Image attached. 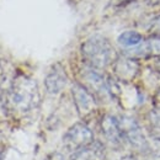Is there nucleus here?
I'll return each instance as SVG.
<instances>
[{
	"label": "nucleus",
	"instance_id": "nucleus-1",
	"mask_svg": "<svg viewBox=\"0 0 160 160\" xmlns=\"http://www.w3.org/2000/svg\"><path fill=\"white\" fill-rule=\"evenodd\" d=\"M41 102L37 81L25 74H16L5 92V110L14 116H26L33 112Z\"/></svg>",
	"mask_w": 160,
	"mask_h": 160
},
{
	"label": "nucleus",
	"instance_id": "nucleus-2",
	"mask_svg": "<svg viewBox=\"0 0 160 160\" xmlns=\"http://www.w3.org/2000/svg\"><path fill=\"white\" fill-rule=\"evenodd\" d=\"M80 53L86 65L103 70L112 67L118 54L110 40L102 35H92L81 43Z\"/></svg>",
	"mask_w": 160,
	"mask_h": 160
},
{
	"label": "nucleus",
	"instance_id": "nucleus-3",
	"mask_svg": "<svg viewBox=\"0 0 160 160\" xmlns=\"http://www.w3.org/2000/svg\"><path fill=\"white\" fill-rule=\"evenodd\" d=\"M117 117H118L121 131L123 133L126 143L129 144L132 148H134L137 152L147 155L149 136L144 132V128L140 126L137 118L128 115H122Z\"/></svg>",
	"mask_w": 160,
	"mask_h": 160
},
{
	"label": "nucleus",
	"instance_id": "nucleus-4",
	"mask_svg": "<svg viewBox=\"0 0 160 160\" xmlns=\"http://www.w3.org/2000/svg\"><path fill=\"white\" fill-rule=\"evenodd\" d=\"M72 98L81 120H89L98 112V99L79 81L72 85Z\"/></svg>",
	"mask_w": 160,
	"mask_h": 160
},
{
	"label": "nucleus",
	"instance_id": "nucleus-5",
	"mask_svg": "<svg viewBox=\"0 0 160 160\" xmlns=\"http://www.w3.org/2000/svg\"><path fill=\"white\" fill-rule=\"evenodd\" d=\"M94 140V133L85 122L74 123L67 129V132L63 136L64 147L72 153L91 144Z\"/></svg>",
	"mask_w": 160,
	"mask_h": 160
},
{
	"label": "nucleus",
	"instance_id": "nucleus-6",
	"mask_svg": "<svg viewBox=\"0 0 160 160\" xmlns=\"http://www.w3.org/2000/svg\"><path fill=\"white\" fill-rule=\"evenodd\" d=\"M81 82L96 99L99 100H108L111 99L108 86H107V78L101 74L100 70L94 69L85 64V68L81 70Z\"/></svg>",
	"mask_w": 160,
	"mask_h": 160
},
{
	"label": "nucleus",
	"instance_id": "nucleus-7",
	"mask_svg": "<svg viewBox=\"0 0 160 160\" xmlns=\"http://www.w3.org/2000/svg\"><path fill=\"white\" fill-rule=\"evenodd\" d=\"M142 72V65L139 60L128 56H118L112 64L113 78L122 84H132L139 77Z\"/></svg>",
	"mask_w": 160,
	"mask_h": 160
},
{
	"label": "nucleus",
	"instance_id": "nucleus-8",
	"mask_svg": "<svg viewBox=\"0 0 160 160\" xmlns=\"http://www.w3.org/2000/svg\"><path fill=\"white\" fill-rule=\"evenodd\" d=\"M100 129L103 134L105 139L107 140L112 147L121 148L126 144V140L123 137V133L121 131L118 117L115 115L106 113L100 120Z\"/></svg>",
	"mask_w": 160,
	"mask_h": 160
},
{
	"label": "nucleus",
	"instance_id": "nucleus-9",
	"mask_svg": "<svg viewBox=\"0 0 160 160\" xmlns=\"http://www.w3.org/2000/svg\"><path fill=\"white\" fill-rule=\"evenodd\" d=\"M68 84V74L65 68L60 64L56 63L48 70L44 78V88L49 95H58L60 94Z\"/></svg>",
	"mask_w": 160,
	"mask_h": 160
},
{
	"label": "nucleus",
	"instance_id": "nucleus-10",
	"mask_svg": "<svg viewBox=\"0 0 160 160\" xmlns=\"http://www.w3.org/2000/svg\"><path fill=\"white\" fill-rule=\"evenodd\" d=\"M124 56L136 58V59H148V58H159L160 57V36H149L133 49L123 52Z\"/></svg>",
	"mask_w": 160,
	"mask_h": 160
},
{
	"label": "nucleus",
	"instance_id": "nucleus-11",
	"mask_svg": "<svg viewBox=\"0 0 160 160\" xmlns=\"http://www.w3.org/2000/svg\"><path fill=\"white\" fill-rule=\"evenodd\" d=\"M69 160H106V148L101 142L94 140L91 144L72 153Z\"/></svg>",
	"mask_w": 160,
	"mask_h": 160
},
{
	"label": "nucleus",
	"instance_id": "nucleus-12",
	"mask_svg": "<svg viewBox=\"0 0 160 160\" xmlns=\"http://www.w3.org/2000/svg\"><path fill=\"white\" fill-rule=\"evenodd\" d=\"M144 38L145 37L138 31L127 30V31H123L122 33H120V36L117 37V43L122 48V52H126V51L133 49L137 46H139L140 43L144 41Z\"/></svg>",
	"mask_w": 160,
	"mask_h": 160
},
{
	"label": "nucleus",
	"instance_id": "nucleus-13",
	"mask_svg": "<svg viewBox=\"0 0 160 160\" xmlns=\"http://www.w3.org/2000/svg\"><path fill=\"white\" fill-rule=\"evenodd\" d=\"M147 32L149 36H160V14L155 15L148 22Z\"/></svg>",
	"mask_w": 160,
	"mask_h": 160
},
{
	"label": "nucleus",
	"instance_id": "nucleus-14",
	"mask_svg": "<svg viewBox=\"0 0 160 160\" xmlns=\"http://www.w3.org/2000/svg\"><path fill=\"white\" fill-rule=\"evenodd\" d=\"M136 0H110V6H113V8H123V6H127L132 2H134Z\"/></svg>",
	"mask_w": 160,
	"mask_h": 160
},
{
	"label": "nucleus",
	"instance_id": "nucleus-15",
	"mask_svg": "<svg viewBox=\"0 0 160 160\" xmlns=\"http://www.w3.org/2000/svg\"><path fill=\"white\" fill-rule=\"evenodd\" d=\"M152 107L153 108H157V110H160V88L157 89L153 99H152Z\"/></svg>",
	"mask_w": 160,
	"mask_h": 160
},
{
	"label": "nucleus",
	"instance_id": "nucleus-16",
	"mask_svg": "<svg viewBox=\"0 0 160 160\" xmlns=\"http://www.w3.org/2000/svg\"><path fill=\"white\" fill-rule=\"evenodd\" d=\"M46 160H65V158L63 157L62 153H58V152H53L51 154L47 155Z\"/></svg>",
	"mask_w": 160,
	"mask_h": 160
},
{
	"label": "nucleus",
	"instance_id": "nucleus-17",
	"mask_svg": "<svg viewBox=\"0 0 160 160\" xmlns=\"http://www.w3.org/2000/svg\"><path fill=\"white\" fill-rule=\"evenodd\" d=\"M144 1H145V5L150 8H155L160 5V0H144Z\"/></svg>",
	"mask_w": 160,
	"mask_h": 160
},
{
	"label": "nucleus",
	"instance_id": "nucleus-18",
	"mask_svg": "<svg viewBox=\"0 0 160 160\" xmlns=\"http://www.w3.org/2000/svg\"><path fill=\"white\" fill-rule=\"evenodd\" d=\"M122 160H138V159H137V157H134V155H132V154H128L127 157H124Z\"/></svg>",
	"mask_w": 160,
	"mask_h": 160
},
{
	"label": "nucleus",
	"instance_id": "nucleus-19",
	"mask_svg": "<svg viewBox=\"0 0 160 160\" xmlns=\"http://www.w3.org/2000/svg\"><path fill=\"white\" fill-rule=\"evenodd\" d=\"M155 69L160 73V57L159 58H155Z\"/></svg>",
	"mask_w": 160,
	"mask_h": 160
},
{
	"label": "nucleus",
	"instance_id": "nucleus-20",
	"mask_svg": "<svg viewBox=\"0 0 160 160\" xmlns=\"http://www.w3.org/2000/svg\"><path fill=\"white\" fill-rule=\"evenodd\" d=\"M2 134H1V132H0V154H1V152H2Z\"/></svg>",
	"mask_w": 160,
	"mask_h": 160
}]
</instances>
